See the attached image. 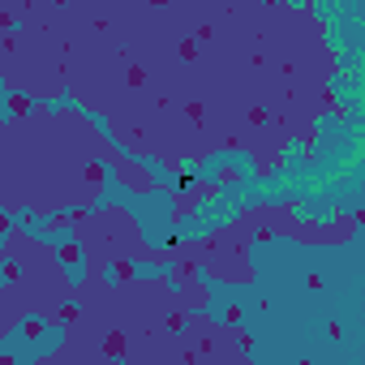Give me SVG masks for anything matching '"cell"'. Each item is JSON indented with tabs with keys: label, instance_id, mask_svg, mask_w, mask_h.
Here are the masks:
<instances>
[{
	"label": "cell",
	"instance_id": "3957f363",
	"mask_svg": "<svg viewBox=\"0 0 365 365\" xmlns=\"http://www.w3.org/2000/svg\"><path fill=\"white\" fill-rule=\"evenodd\" d=\"M9 224H14V215H0V241L9 237Z\"/></svg>",
	"mask_w": 365,
	"mask_h": 365
},
{
	"label": "cell",
	"instance_id": "7a4b0ae2",
	"mask_svg": "<svg viewBox=\"0 0 365 365\" xmlns=\"http://www.w3.org/2000/svg\"><path fill=\"white\" fill-rule=\"evenodd\" d=\"M18 279V262L14 258H0V284H14Z\"/></svg>",
	"mask_w": 365,
	"mask_h": 365
},
{
	"label": "cell",
	"instance_id": "6da1fadb",
	"mask_svg": "<svg viewBox=\"0 0 365 365\" xmlns=\"http://www.w3.org/2000/svg\"><path fill=\"white\" fill-rule=\"evenodd\" d=\"M65 339V331L61 327H52L48 318H39V314H26L18 327H14V339H9V348H18L22 356H39V352H48V348H56Z\"/></svg>",
	"mask_w": 365,
	"mask_h": 365
}]
</instances>
